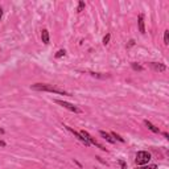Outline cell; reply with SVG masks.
<instances>
[{
    "instance_id": "6da1fadb",
    "label": "cell",
    "mask_w": 169,
    "mask_h": 169,
    "mask_svg": "<svg viewBox=\"0 0 169 169\" xmlns=\"http://www.w3.org/2000/svg\"><path fill=\"white\" fill-rule=\"evenodd\" d=\"M32 89L37 91H49V93H57L61 95H70L67 91H65L64 89H60L58 86L54 84H47V83H34L32 84Z\"/></svg>"
},
{
    "instance_id": "7a4b0ae2",
    "label": "cell",
    "mask_w": 169,
    "mask_h": 169,
    "mask_svg": "<svg viewBox=\"0 0 169 169\" xmlns=\"http://www.w3.org/2000/svg\"><path fill=\"white\" fill-rule=\"evenodd\" d=\"M149 160H151V153H149V152H145V151L137 152V155H136V164L137 165L148 164Z\"/></svg>"
},
{
    "instance_id": "3957f363",
    "label": "cell",
    "mask_w": 169,
    "mask_h": 169,
    "mask_svg": "<svg viewBox=\"0 0 169 169\" xmlns=\"http://www.w3.org/2000/svg\"><path fill=\"white\" fill-rule=\"evenodd\" d=\"M56 103H57V105H60V106H62V107H65V109H67L69 111H71V112H75V114L82 112V111H81V109H78L77 106L71 105V103H69V102H65V101H58V99H57Z\"/></svg>"
},
{
    "instance_id": "277c9868",
    "label": "cell",
    "mask_w": 169,
    "mask_h": 169,
    "mask_svg": "<svg viewBox=\"0 0 169 169\" xmlns=\"http://www.w3.org/2000/svg\"><path fill=\"white\" fill-rule=\"evenodd\" d=\"M79 133H81V135H82V136H83V137H84V139H86L87 141H89V143H90V144H93V145H97V147H98V148H101V149H103V151H105V149H106V148H103V147H102V145H101V144H99V143H98V141H97V140H94V139H93V137H91V136L89 135V132H86V131H81Z\"/></svg>"
},
{
    "instance_id": "5b68a950",
    "label": "cell",
    "mask_w": 169,
    "mask_h": 169,
    "mask_svg": "<svg viewBox=\"0 0 169 169\" xmlns=\"http://www.w3.org/2000/svg\"><path fill=\"white\" fill-rule=\"evenodd\" d=\"M66 128H67V131H70V132H71L73 135H74V136H75V137H77V139H78L79 141H82V143H83L84 145H87V147H89V145H90V143H89V141H87L86 139H84V137H83L82 135H81L79 132H77V131H74V129H73L71 127H67V126H66Z\"/></svg>"
},
{
    "instance_id": "8992f818",
    "label": "cell",
    "mask_w": 169,
    "mask_h": 169,
    "mask_svg": "<svg viewBox=\"0 0 169 169\" xmlns=\"http://www.w3.org/2000/svg\"><path fill=\"white\" fill-rule=\"evenodd\" d=\"M101 136L103 137V139H106L107 141H109V143H111V144H114L115 141V139H112V136L110 135V133H107V132H105V131H101Z\"/></svg>"
},
{
    "instance_id": "52a82bcc",
    "label": "cell",
    "mask_w": 169,
    "mask_h": 169,
    "mask_svg": "<svg viewBox=\"0 0 169 169\" xmlns=\"http://www.w3.org/2000/svg\"><path fill=\"white\" fill-rule=\"evenodd\" d=\"M151 66L155 69L156 71H165V69H167V67H165V65H163V64H157V62H152Z\"/></svg>"
},
{
    "instance_id": "ba28073f",
    "label": "cell",
    "mask_w": 169,
    "mask_h": 169,
    "mask_svg": "<svg viewBox=\"0 0 169 169\" xmlns=\"http://www.w3.org/2000/svg\"><path fill=\"white\" fill-rule=\"evenodd\" d=\"M41 38H42V42H44V44H49V32L47 29H42Z\"/></svg>"
},
{
    "instance_id": "9c48e42d",
    "label": "cell",
    "mask_w": 169,
    "mask_h": 169,
    "mask_svg": "<svg viewBox=\"0 0 169 169\" xmlns=\"http://www.w3.org/2000/svg\"><path fill=\"white\" fill-rule=\"evenodd\" d=\"M144 123H145V126H147V127H148V129H151V131H152V132H155V133H160V129H159V128H157V127H155V126H153V124H152V123H151V122H148V120H145Z\"/></svg>"
},
{
    "instance_id": "30bf717a",
    "label": "cell",
    "mask_w": 169,
    "mask_h": 169,
    "mask_svg": "<svg viewBox=\"0 0 169 169\" xmlns=\"http://www.w3.org/2000/svg\"><path fill=\"white\" fill-rule=\"evenodd\" d=\"M139 29L141 33H145V28H144V15H139Z\"/></svg>"
},
{
    "instance_id": "8fae6325",
    "label": "cell",
    "mask_w": 169,
    "mask_h": 169,
    "mask_svg": "<svg viewBox=\"0 0 169 169\" xmlns=\"http://www.w3.org/2000/svg\"><path fill=\"white\" fill-rule=\"evenodd\" d=\"M164 44L165 45L169 44V30H165V33H164Z\"/></svg>"
},
{
    "instance_id": "7c38bea8",
    "label": "cell",
    "mask_w": 169,
    "mask_h": 169,
    "mask_svg": "<svg viewBox=\"0 0 169 169\" xmlns=\"http://www.w3.org/2000/svg\"><path fill=\"white\" fill-rule=\"evenodd\" d=\"M111 136H112V137H115V140H119V141H122V143H123V141H124V139L119 136L116 132H112V133H111Z\"/></svg>"
},
{
    "instance_id": "4fadbf2b",
    "label": "cell",
    "mask_w": 169,
    "mask_h": 169,
    "mask_svg": "<svg viewBox=\"0 0 169 169\" xmlns=\"http://www.w3.org/2000/svg\"><path fill=\"white\" fill-rule=\"evenodd\" d=\"M65 53H66V52H65L64 49H61V50H58V52H57V54H56V57H57V58H60V57H62V56H65Z\"/></svg>"
},
{
    "instance_id": "5bb4252c",
    "label": "cell",
    "mask_w": 169,
    "mask_h": 169,
    "mask_svg": "<svg viewBox=\"0 0 169 169\" xmlns=\"http://www.w3.org/2000/svg\"><path fill=\"white\" fill-rule=\"evenodd\" d=\"M136 169H157L156 165H148V167H141V168H136Z\"/></svg>"
},
{
    "instance_id": "9a60e30c",
    "label": "cell",
    "mask_w": 169,
    "mask_h": 169,
    "mask_svg": "<svg viewBox=\"0 0 169 169\" xmlns=\"http://www.w3.org/2000/svg\"><path fill=\"white\" fill-rule=\"evenodd\" d=\"M109 41H110V34H106L105 38H103V44L107 45V44H109Z\"/></svg>"
},
{
    "instance_id": "2e32d148",
    "label": "cell",
    "mask_w": 169,
    "mask_h": 169,
    "mask_svg": "<svg viewBox=\"0 0 169 169\" xmlns=\"http://www.w3.org/2000/svg\"><path fill=\"white\" fill-rule=\"evenodd\" d=\"M132 67L135 69V70H143V66H140V65H136V64H132Z\"/></svg>"
},
{
    "instance_id": "e0dca14e",
    "label": "cell",
    "mask_w": 169,
    "mask_h": 169,
    "mask_svg": "<svg viewBox=\"0 0 169 169\" xmlns=\"http://www.w3.org/2000/svg\"><path fill=\"white\" fill-rule=\"evenodd\" d=\"M84 8V3L83 2H79V7H78V12H81Z\"/></svg>"
},
{
    "instance_id": "ac0fdd59",
    "label": "cell",
    "mask_w": 169,
    "mask_h": 169,
    "mask_svg": "<svg viewBox=\"0 0 169 169\" xmlns=\"http://www.w3.org/2000/svg\"><path fill=\"white\" fill-rule=\"evenodd\" d=\"M0 147H5V143H4V141L0 140Z\"/></svg>"
},
{
    "instance_id": "d6986e66",
    "label": "cell",
    "mask_w": 169,
    "mask_h": 169,
    "mask_svg": "<svg viewBox=\"0 0 169 169\" xmlns=\"http://www.w3.org/2000/svg\"><path fill=\"white\" fill-rule=\"evenodd\" d=\"M120 164H122V167H123V169H126V164L123 163V161H120Z\"/></svg>"
},
{
    "instance_id": "ffe728a7",
    "label": "cell",
    "mask_w": 169,
    "mask_h": 169,
    "mask_svg": "<svg viewBox=\"0 0 169 169\" xmlns=\"http://www.w3.org/2000/svg\"><path fill=\"white\" fill-rule=\"evenodd\" d=\"M2 16H3V9L0 8V19H2Z\"/></svg>"
}]
</instances>
